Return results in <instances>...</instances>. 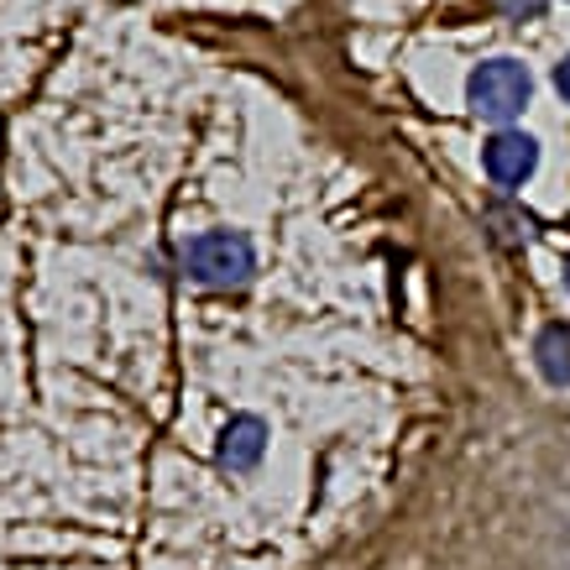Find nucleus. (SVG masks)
Wrapping results in <instances>:
<instances>
[{
	"instance_id": "nucleus-3",
	"label": "nucleus",
	"mask_w": 570,
	"mask_h": 570,
	"mask_svg": "<svg viewBox=\"0 0 570 570\" xmlns=\"http://www.w3.org/2000/svg\"><path fill=\"white\" fill-rule=\"evenodd\" d=\"M539 168V141L519 126H498L492 137L482 141V174L498 184V189H523Z\"/></svg>"
},
{
	"instance_id": "nucleus-4",
	"label": "nucleus",
	"mask_w": 570,
	"mask_h": 570,
	"mask_svg": "<svg viewBox=\"0 0 570 570\" xmlns=\"http://www.w3.org/2000/svg\"><path fill=\"white\" fill-rule=\"evenodd\" d=\"M267 455V424L257 414H236L220 430V466L225 471H252Z\"/></svg>"
},
{
	"instance_id": "nucleus-1",
	"label": "nucleus",
	"mask_w": 570,
	"mask_h": 570,
	"mask_svg": "<svg viewBox=\"0 0 570 570\" xmlns=\"http://www.w3.org/2000/svg\"><path fill=\"white\" fill-rule=\"evenodd\" d=\"M534 100V73L519 58H487L466 73V105L492 126H513Z\"/></svg>"
},
{
	"instance_id": "nucleus-5",
	"label": "nucleus",
	"mask_w": 570,
	"mask_h": 570,
	"mask_svg": "<svg viewBox=\"0 0 570 570\" xmlns=\"http://www.w3.org/2000/svg\"><path fill=\"white\" fill-rule=\"evenodd\" d=\"M534 366L554 387H570V325H544L534 335Z\"/></svg>"
},
{
	"instance_id": "nucleus-8",
	"label": "nucleus",
	"mask_w": 570,
	"mask_h": 570,
	"mask_svg": "<svg viewBox=\"0 0 570 570\" xmlns=\"http://www.w3.org/2000/svg\"><path fill=\"white\" fill-rule=\"evenodd\" d=\"M566 294H570V257H566Z\"/></svg>"
},
{
	"instance_id": "nucleus-7",
	"label": "nucleus",
	"mask_w": 570,
	"mask_h": 570,
	"mask_svg": "<svg viewBox=\"0 0 570 570\" xmlns=\"http://www.w3.org/2000/svg\"><path fill=\"white\" fill-rule=\"evenodd\" d=\"M554 89H560V100L570 105V52L560 58V63H554Z\"/></svg>"
},
{
	"instance_id": "nucleus-2",
	"label": "nucleus",
	"mask_w": 570,
	"mask_h": 570,
	"mask_svg": "<svg viewBox=\"0 0 570 570\" xmlns=\"http://www.w3.org/2000/svg\"><path fill=\"white\" fill-rule=\"evenodd\" d=\"M184 273L205 288H242L257 273V252L242 230H199L184 242Z\"/></svg>"
},
{
	"instance_id": "nucleus-6",
	"label": "nucleus",
	"mask_w": 570,
	"mask_h": 570,
	"mask_svg": "<svg viewBox=\"0 0 570 570\" xmlns=\"http://www.w3.org/2000/svg\"><path fill=\"white\" fill-rule=\"evenodd\" d=\"M550 0H498V11H508V17H519V21H529V17H539Z\"/></svg>"
}]
</instances>
